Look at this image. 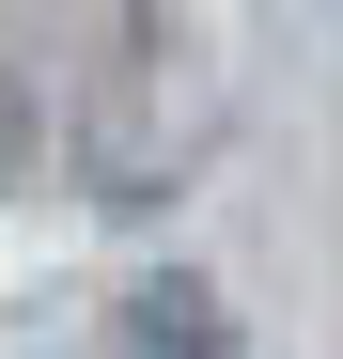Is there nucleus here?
I'll return each mask as SVG.
<instances>
[{"label": "nucleus", "instance_id": "obj_1", "mask_svg": "<svg viewBox=\"0 0 343 359\" xmlns=\"http://www.w3.org/2000/svg\"><path fill=\"white\" fill-rule=\"evenodd\" d=\"M141 359H218V297L203 281H141Z\"/></svg>", "mask_w": 343, "mask_h": 359}]
</instances>
